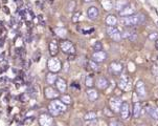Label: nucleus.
<instances>
[{"instance_id":"38","label":"nucleus","mask_w":158,"mask_h":126,"mask_svg":"<svg viewBox=\"0 0 158 126\" xmlns=\"http://www.w3.org/2000/svg\"><path fill=\"white\" fill-rule=\"evenodd\" d=\"M68 67H69L68 63H66V64H65V72H67V71H68Z\"/></svg>"},{"instance_id":"40","label":"nucleus","mask_w":158,"mask_h":126,"mask_svg":"<svg viewBox=\"0 0 158 126\" xmlns=\"http://www.w3.org/2000/svg\"><path fill=\"white\" fill-rule=\"evenodd\" d=\"M83 1L86 2V3H89V2H91V1H92V0H83Z\"/></svg>"},{"instance_id":"35","label":"nucleus","mask_w":158,"mask_h":126,"mask_svg":"<svg viewBox=\"0 0 158 126\" xmlns=\"http://www.w3.org/2000/svg\"><path fill=\"white\" fill-rule=\"evenodd\" d=\"M80 16H81V12H76V14L72 17V21H73V22H77V21L80 20Z\"/></svg>"},{"instance_id":"39","label":"nucleus","mask_w":158,"mask_h":126,"mask_svg":"<svg viewBox=\"0 0 158 126\" xmlns=\"http://www.w3.org/2000/svg\"><path fill=\"white\" fill-rule=\"evenodd\" d=\"M155 46H156V49H157V50H158V39L156 40V42H155Z\"/></svg>"},{"instance_id":"29","label":"nucleus","mask_w":158,"mask_h":126,"mask_svg":"<svg viewBox=\"0 0 158 126\" xmlns=\"http://www.w3.org/2000/svg\"><path fill=\"white\" fill-rule=\"evenodd\" d=\"M95 118H96V115L94 111H89L84 116V119L86 120V121H92V120H95Z\"/></svg>"},{"instance_id":"25","label":"nucleus","mask_w":158,"mask_h":126,"mask_svg":"<svg viewBox=\"0 0 158 126\" xmlns=\"http://www.w3.org/2000/svg\"><path fill=\"white\" fill-rule=\"evenodd\" d=\"M93 84H94V77H93L92 74H90V75H88L86 77V79H85V85L89 88H92Z\"/></svg>"},{"instance_id":"34","label":"nucleus","mask_w":158,"mask_h":126,"mask_svg":"<svg viewBox=\"0 0 158 126\" xmlns=\"http://www.w3.org/2000/svg\"><path fill=\"white\" fill-rule=\"evenodd\" d=\"M109 126H124V124L122 122L117 121V120H113V121L109 123Z\"/></svg>"},{"instance_id":"16","label":"nucleus","mask_w":158,"mask_h":126,"mask_svg":"<svg viewBox=\"0 0 158 126\" xmlns=\"http://www.w3.org/2000/svg\"><path fill=\"white\" fill-rule=\"evenodd\" d=\"M118 86L122 88L123 90H126L129 88V80H128L127 76H125V75L120 76L119 81H118Z\"/></svg>"},{"instance_id":"12","label":"nucleus","mask_w":158,"mask_h":126,"mask_svg":"<svg viewBox=\"0 0 158 126\" xmlns=\"http://www.w3.org/2000/svg\"><path fill=\"white\" fill-rule=\"evenodd\" d=\"M120 117H122L123 120H127L129 118V114H130V107L129 104L127 102H123V105L120 107Z\"/></svg>"},{"instance_id":"30","label":"nucleus","mask_w":158,"mask_h":126,"mask_svg":"<svg viewBox=\"0 0 158 126\" xmlns=\"http://www.w3.org/2000/svg\"><path fill=\"white\" fill-rule=\"evenodd\" d=\"M76 7H77L76 1H74V0H70L67 3V11L68 12H72V11L76 9Z\"/></svg>"},{"instance_id":"2","label":"nucleus","mask_w":158,"mask_h":126,"mask_svg":"<svg viewBox=\"0 0 158 126\" xmlns=\"http://www.w3.org/2000/svg\"><path fill=\"white\" fill-rule=\"evenodd\" d=\"M48 111H49L50 116L56 117L67 111V105H65L62 101L53 100L50 102V104L48 105Z\"/></svg>"},{"instance_id":"3","label":"nucleus","mask_w":158,"mask_h":126,"mask_svg":"<svg viewBox=\"0 0 158 126\" xmlns=\"http://www.w3.org/2000/svg\"><path fill=\"white\" fill-rule=\"evenodd\" d=\"M47 67L52 73H58L62 69V63L57 58H50L47 62Z\"/></svg>"},{"instance_id":"6","label":"nucleus","mask_w":158,"mask_h":126,"mask_svg":"<svg viewBox=\"0 0 158 126\" xmlns=\"http://www.w3.org/2000/svg\"><path fill=\"white\" fill-rule=\"evenodd\" d=\"M107 34L114 41H119L122 39V34H120V32L115 26H108L107 28Z\"/></svg>"},{"instance_id":"26","label":"nucleus","mask_w":158,"mask_h":126,"mask_svg":"<svg viewBox=\"0 0 158 126\" xmlns=\"http://www.w3.org/2000/svg\"><path fill=\"white\" fill-rule=\"evenodd\" d=\"M102 5L106 11H110L113 9V4L110 0H102Z\"/></svg>"},{"instance_id":"33","label":"nucleus","mask_w":158,"mask_h":126,"mask_svg":"<svg viewBox=\"0 0 158 126\" xmlns=\"http://www.w3.org/2000/svg\"><path fill=\"white\" fill-rule=\"evenodd\" d=\"M27 92H28V95L31 96V97H36V96H37V90H36V88H35L34 86L29 87Z\"/></svg>"},{"instance_id":"14","label":"nucleus","mask_w":158,"mask_h":126,"mask_svg":"<svg viewBox=\"0 0 158 126\" xmlns=\"http://www.w3.org/2000/svg\"><path fill=\"white\" fill-rule=\"evenodd\" d=\"M122 38H127V39L131 40V41H134L136 39V32L133 31V29H130V28L125 29L122 34Z\"/></svg>"},{"instance_id":"22","label":"nucleus","mask_w":158,"mask_h":126,"mask_svg":"<svg viewBox=\"0 0 158 126\" xmlns=\"http://www.w3.org/2000/svg\"><path fill=\"white\" fill-rule=\"evenodd\" d=\"M87 97L89 99L90 101H95L96 99H98V92H96L95 89H93V88H88L87 90Z\"/></svg>"},{"instance_id":"37","label":"nucleus","mask_w":158,"mask_h":126,"mask_svg":"<svg viewBox=\"0 0 158 126\" xmlns=\"http://www.w3.org/2000/svg\"><path fill=\"white\" fill-rule=\"evenodd\" d=\"M154 111H155V114H156L157 119H158V107H156V108H154Z\"/></svg>"},{"instance_id":"28","label":"nucleus","mask_w":158,"mask_h":126,"mask_svg":"<svg viewBox=\"0 0 158 126\" xmlns=\"http://www.w3.org/2000/svg\"><path fill=\"white\" fill-rule=\"evenodd\" d=\"M60 101H62L63 103L65 104V105H70L71 102H72L70 96H68V95H63L62 97H61Z\"/></svg>"},{"instance_id":"10","label":"nucleus","mask_w":158,"mask_h":126,"mask_svg":"<svg viewBox=\"0 0 158 126\" xmlns=\"http://www.w3.org/2000/svg\"><path fill=\"white\" fill-rule=\"evenodd\" d=\"M44 93H45V97H46L47 99H49V100H55L56 98L59 97V93L52 86L45 87Z\"/></svg>"},{"instance_id":"17","label":"nucleus","mask_w":158,"mask_h":126,"mask_svg":"<svg viewBox=\"0 0 158 126\" xmlns=\"http://www.w3.org/2000/svg\"><path fill=\"white\" fill-rule=\"evenodd\" d=\"M87 15H88V18L91 20H94L98 18V7H90L89 9H88L87 11Z\"/></svg>"},{"instance_id":"13","label":"nucleus","mask_w":158,"mask_h":126,"mask_svg":"<svg viewBox=\"0 0 158 126\" xmlns=\"http://www.w3.org/2000/svg\"><path fill=\"white\" fill-rule=\"evenodd\" d=\"M55 84H56V87H57L58 92H60V93H65L66 92L67 84H66V81L63 79V78H58Z\"/></svg>"},{"instance_id":"24","label":"nucleus","mask_w":158,"mask_h":126,"mask_svg":"<svg viewBox=\"0 0 158 126\" xmlns=\"http://www.w3.org/2000/svg\"><path fill=\"white\" fill-rule=\"evenodd\" d=\"M127 4H128L127 0H116V2H115V4H114V7L116 11H119L120 12Z\"/></svg>"},{"instance_id":"19","label":"nucleus","mask_w":158,"mask_h":126,"mask_svg":"<svg viewBox=\"0 0 158 126\" xmlns=\"http://www.w3.org/2000/svg\"><path fill=\"white\" fill-rule=\"evenodd\" d=\"M110 71L112 72V73H114V74H119L120 72L123 71V65L120 64L119 62H112L110 64Z\"/></svg>"},{"instance_id":"8","label":"nucleus","mask_w":158,"mask_h":126,"mask_svg":"<svg viewBox=\"0 0 158 126\" xmlns=\"http://www.w3.org/2000/svg\"><path fill=\"white\" fill-rule=\"evenodd\" d=\"M135 13V7L132 3H128L126 7L119 12V15L123 17H128V16H132Z\"/></svg>"},{"instance_id":"1","label":"nucleus","mask_w":158,"mask_h":126,"mask_svg":"<svg viewBox=\"0 0 158 126\" xmlns=\"http://www.w3.org/2000/svg\"><path fill=\"white\" fill-rule=\"evenodd\" d=\"M146 21V17L143 14L138 13L132 16H128V17H122L119 20L120 24L124 26H138Z\"/></svg>"},{"instance_id":"27","label":"nucleus","mask_w":158,"mask_h":126,"mask_svg":"<svg viewBox=\"0 0 158 126\" xmlns=\"http://www.w3.org/2000/svg\"><path fill=\"white\" fill-rule=\"evenodd\" d=\"M56 34H57L59 37H61V38H64V37L67 35V31H66V28H56Z\"/></svg>"},{"instance_id":"36","label":"nucleus","mask_w":158,"mask_h":126,"mask_svg":"<svg viewBox=\"0 0 158 126\" xmlns=\"http://www.w3.org/2000/svg\"><path fill=\"white\" fill-rule=\"evenodd\" d=\"M157 36H158V34L156 33V32H154V33L150 34V36H149V39H151V40H155V39L157 38Z\"/></svg>"},{"instance_id":"5","label":"nucleus","mask_w":158,"mask_h":126,"mask_svg":"<svg viewBox=\"0 0 158 126\" xmlns=\"http://www.w3.org/2000/svg\"><path fill=\"white\" fill-rule=\"evenodd\" d=\"M109 105H110V108L112 109L113 112H119L120 107L123 105V101L120 98L113 97L110 99V101H109Z\"/></svg>"},{"instance_id":"32","label":"nucleus","mask_w":158,"mask_h":126,"mask_svg":"<svg viewBox=\"0 0 158 126\" xmlns=\"http://www.w3.org/2000/svg\"><path fill=\"white\" fill-rule=\"evenodd\" d=\"M93 50H94V52H98V50H103V44H102L100 41H96V42H95V44L93 45Z\"/></svg>"},{"instance_id":"21","label":"nucleus","mask_w":158,"mask_h":126,"mask_svg":"<svg viewBox=\"0 0 158 126\" xmlns=\"http://www.w3.org/2000/svg\"><path fill=\"white\" fill-rule=\"evenodd\" d=\"M117 18L114 15H108L106 18V23L108 26H115L117 24Z\"/></svg>"},{"instance_id":"9","label":"nucleus","mask_w":158,"mask_h":126,"mask_svg":"<svg viewBox=\"0 0 158 126\" xmlns=\"http://www.w3.org/2000/svg\"><path fill=\"white\" fill-rule=\"evenodd\" d=\"M107 59V54L104 50H98L92 54V61L96 63H103Z\"/></svg>"},{"instance_id":"7","label":"nucleus","mask_w":158,"mask_h":126,"mask_svg":"<svg viewBox=\"0 0 158 126\" xmlns=\"http://www.w3.org/2000/svg\"><path fill=\"white\" fill-rule=\"evenodd\" d=\"M39 124L40 126H52L53 124L52 117L48 114H42L39 117Z\"/></svg>"},{"instance_id":"15","label":"nucleus","mask_w":158,"mask_h":126,"mask_svg":"<svg viewBox=\"0 0 158 126\" xmlns=\"http://www.w3.org/2000/svg\"><path fill=\"white\" fill-rule=\"evenodd\" d=\"M108 80L104 77H98V80H96V86H98V89H106L108 87Z\"/></svg>"},{"instance_id":"11","label":"nucleus","mask_w":158,"mask_h":126,"mask_svg":"<svg viewBox=\"0 0 158 126\" xmlns=\"http://www.w3.org/2000/svg\"><path fill=\"white\" fill-rule=\"evenodd\" d=\"M136 93L140 99L146 98V87H144V83L143 81H138L135 85Z\"/></svg>"},{"instance_id":"4","label":"nucleus","mask_w":158,"mask_h":126,"mask_svg":"<svg viewBox=\"0 0 158 126\" xmlns=\"http://www.w3.org/2000/svg\"><path fill=\"white\" fill-rule=\"evenodd\" d=\"M60 49L63 53L67 54V55H73V54L76 53L74 45L72 44V42L69 41V40H63L60 43Z\"/></svg>"},{"instance_id":"23","label":"nucleus","mask_w":158,"mask_h":126,"mask_svg":"<svg viewBox=\"0 0 158 126\" xmlns=\"http://www.w3.org/2000/svg\"><path fill=\"white\" fill-rule=\"evenodd\" d=\"M57 75H56L55 73H52V72H49L47 75H46V82L48 83V84H55L56 81H57Z\"/></svg>"},{"instance_id":"20","label":"nucleus","mask_w":158,"mask_h":126,"mask_svg":"<svg viewBox=\"0 0 158 126\" xmlns=\"http://www.w3.org/2000/svg\"><path fill=\"white\" fill-rule=\"evenodd\" d=\"M141 104L139 102H135L134 105H133V117L138 118L141 114Z\"/></svg>"},{"instance_id":"18","label":"nucleus","mask_w":158,"mask_h":126,"mask_svg":"<svg viewBox=\"0 0 158 126\" xmlns=\"http://www.w3.org/2000/svg\"><path fill=\"white\" fill-rule=\"evenodd\" d=\"M59 52V44L56 40H52L49 42V54L52 56H56Z\"/></svg>"},{"instance_id":"31","label":"nucleus","mask_w":158,"mask_h":126,"mask_svg":"<svg viewBox=\"0 0 158 126\" xmlns=\"http://www.w3.org/2000/svg\"><path fill=\"white\" fill-rule=\"evenodd\" d=\"M88 65H89V67L92 69V71H98V63L94 62V61L90 60L89 62H88Z\"/></svg>"}]
</instances>
